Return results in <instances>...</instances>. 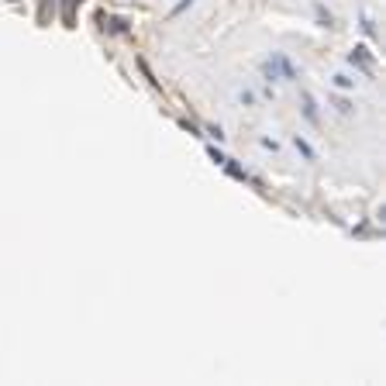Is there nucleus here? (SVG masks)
I'll return each mask as SVG.
<instances>
[{
	"mask_svg": "<svg viewBox=\"0 0 386 386\" xmlns=\"http://www.w3.org/2000/svg\"><path fill=\"white\" fill-rule=\"evenodd\" d=\"M331 104H334V110H338L341 117H352V107H348V100H341V97H334Z\"/></svg>",
	"mask_w": 386,
	"mask_h": 386,
	"instance_id": "nucleus-6",
	"label": "nucleus"
},
{
	"mask_svg": "<svg viewBox=\"0 0 386 386\" xmlns=\"http://www.w3.org/2000/svg\"><path fill=\"white\" fill-rule=\"evenodd\" d=\"M231 97H234V104H238V107H252V104H255V93H252L248 86H241V83L231 90Z\"/></svg>",
	"mask_w": 386,
	"mask_h": 386,
	"instance_id": "nucleus-2",
	"label": "nucleus"
},
{
	"mask_svg": "<svg viewBox=\"0 0 386 386\" xmlns=\"http://www.w3.org/2000/svg\"><path fill=\"white\" fill-rule=\"evenodd\" d=\"M262 76L269 79H297V66L283 55V52H273V59H266L262 62Z\"/></svg>",
	"mask_w": 386,
	"mask_h": 386,
	"instance_id": "nucleus-1",
	"label": "nucleus"
},
{
	"mask_svg": "<svg viewBox=\"0 0 386 386\" xmlns=\"http://www.w3.org/2000/svg\"><path fill=\"white\" fill-rule=\"evenodd\" d=\"M293 145H297V152H304L310 159V162H314V149H310L307 142H304V138H300V135H297V138H293Z\"/></svg>",
	"mask_w": 386,
	"mask_h": 386,
	"instance_id": "nucleus-7",
	"label": "nucleus"
},
{
	"mask_svg": "<svg viewBox=\"0 0 386 386\" xmlns=\"http://www.w3.org/2000/svg\"><path fill=\"white\" fill-rule=\"evenodd\" d=\"M348 62H359L362 69H373V55H369V49H366V45H359V49H352V55H348Z\"/></svg>",
	"mask_w": 386,
	"mask_h": 386,
	"instance_id": "nucleus-3",
	"label": "nucleus"
},
{
	"mask_svg": "<svg viewBox=\"0 0 386 386\" xmlns=\"http://www.w3.org/2000/svg\"><path fill=\"white\" fill-rule=\"evenodd\" d=\"M331 83H334L338 90H352V86H355V79L345 76V73H334V76H331Z\"/></svg>",
	"mask_w": 386,
	"mask_h": 386,
	"instance_id": "nucleus-5",
	"label": "nucleus"
},
{
	"mask_svg": "<svg viewBox=\"0 0 386 386\" xmlns=\"http://www.w3.org/2000/svg\"><path fill=\"white\" fill-rule=\"evenodd\" d=\"M211 159H214V162H218V165H224V162H228V159H224V155L218 152V149H211Z\"/></svg>",
	"mask_w": 386,
	"mask_h": 386,
	"instance_id": "nucleus-9",
	"label": "nucleus"
},
{
	"mask_svg": "<svg viewBox=\"0 0 386 386\" xmlns=\"http://www.w3.org/2000/svg\"><path fill=\"white\" fill-rule=\"evenodd\" d=\"M259 145H262V149H269V152H279V145H276V142H269V138H262Z\"/></svg>",
	"mask_w": 386,
	"mask_h": 386,
	"instance_id": "nucleus-8",
	"label": "nucleus"
},
{
	"mask_svg": "<svg viewBox=\"0 0 386 386\" xmlns=\"http://www.w3.org/2000/svg\"><path fill=\"white\" fill-rule=\"evenodd\" d=\"M300 100H304V114H307V121H310V124H317V107H314V97H310V93H304Z\"/></svg>",
	"mask_w": 386,
	"mask_h": 386,
	"instance_id": "nucleus-4",
	"label": "nucleus"
}]
</instances>
